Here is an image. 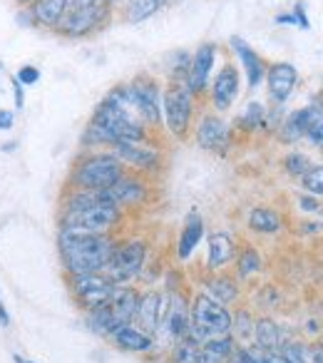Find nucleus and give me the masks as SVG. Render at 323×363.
Returning a JSON list of instances; mask_svg holds the SVG:
<instances>
[{
  "label": "nucleus",
  "mask_w": 323,
  "mask_h": 363,
  "mask_svg": "<svg viewBox=\"0 0 323 363\" xmlns=\"http://www.w3.org/2000/svg\"><path fill=\"white\" fill-rule=\"evenodd\" d=\"M147 140V127L127 100L125 85L115 87L92 115L85 130V145H117V142Z\"/></svg>",
  "instance_id": "obj_1"
},
{
  "label": "nucleus",
  "mask_w": 323,
  "mask_h": 363,
  "mask_svg": "<svg viewBox=\"0 0 323 363\" xmlns=\"http://www.w3.org/2000/svg\"><path fill=\"white\" fill-rule=\"evenodd\" d=\"M117 242L110 234H72L60 232L57 249H60L62 267L70 277L75 274L105 272Z\"/></svg>",
  "instance_id": "obj_2"
},
{
  "label": "nucleus",
  "mask_w": 323,
  "mask_h": 363,
  "mask_svg": "<svg viewBox=\"0 0 323 363\" xmlns=\"http://www.w3.org/2000/svg\"><path fill=\"white\" fill-rule=\"evenodd\" d=\"M122 222V209L112 204L107 192H100L97 202L80 207L75 212H62L60 232L72 234H110L112 227Z\"/></svg>",
  "instance_id": "obj_3"
},
{
  "label": "nucleus",
  "mask_w": 323,
  "mask_h": 363,
  "mask_svg": "<svg viewBox=\"0 0 323 363\" xmlns=\"http://www.w3.org/2000/svg\"><path fill=\"white\" fill-rule=\"evenodd\" d=\"M137 301H140V291L125 284H117L112 296L102 303L100 308L87 313V326L100 336H110L115 328L127 326L130 321H135Z\"/></svg>",
  "instance_id": "obj_4"
},
{
  "label": "nucleus",
  "mask_w": 323,
  "mask_h": 363,
  "mask_svg": "<svg viewBox=\"0 0 323 363\" xmlns=\"http://www.w3.org/2000/svg\"><path fill=\"white\" fill-rule=\"evenodd\" d=\"M122 174H125V164L112 152H95V155L85 157L72 167L70 184L75 189L105 192Z\"/></svg>",
  "instance_id": "obj_5"
},
{
  "label": "nucleus",
  "mask_w": 323,
  "mask_h": 363,
  "mask_svg": "<svg viewBox=\"0 0 323 363\" xmlns=\"http://www.w3.org/2000/svg\"><path fill=\"white\" fill-rule=\"evenodd\" d=\"M232 331V313L227 311V306L217 303L214 298H209L207 294L194 296L192 306H189V333L194 341L204 343L209 338L227 336Z\"/></svg>",
  "instance_id": "obj_6"
},
{
  "label": "nucleus",
  "mask_w": 323,
  "mask_h": 363,
  "mask_svg": "<svg viewBox=\"0 0 323 363\" xmlns=\"http://www.w3.org/2000/svg\"><path fill=\"white\" fill-rule=\"evenodd\" d=\"M127 100L135 107L137 117L142 120L144 127H162V92L154 77L140 75L125 85Z\"/></svg>",
  "instance_id": "obj_7"
},
{
  "label": "nucleus",
  "mask_w": 323,
  "mask_h": 363,
  "mask_svg": "<svg viewBox=\"0 0 323 363\" xmlns=\"http://www.w3.org/2000/svg\"><path fill=\"white\" fill-rule=\"evenodd\" d=\"M147 259V244L142 239H127L125 244H117L110 262L105 267V274L115 284L132 281L142 272Z\"/></svg>",
  "instance_id": "obj_8"
},
{
  "label": "nucleus",
  "mask_w": 323,
  "mask_h": 363,
  "mask_svg": "<svg viewBox=\"0 0 323 363\" xmlns=\"http://www.w3.org/2000/svg\"><path fill=\"white\" fill-rule=\"evenodd\" d=\"M189 333V306L182 296H169L164 298V306H162V316L157 323L154 333V346L157 343H177L179 338H184Z\"/></svg>",
  "instance_id": "obj_9"
},
{
  "label": "nucleus",
  "mask_w": 323,
  "mask_h": 363,
  "mask_svg": "<svg viewBox=\"0 0 323 363\" xmlns=\"http://www.w3.org/2000/svg\"><path fill=\"white\" fill-rule=\"evenodd\" d=\"M162 110H164V122L174 137H184L192 125V92L182 82H172L167 90L162 92Z\"/></svg>",
  "instance_id": "obj_10"
},
{
  "label": "nucleus",
  "mask_w": 323,
  "mask_h": 363,
  "mask_svg": "<svg viewBox=\"0 0 323 363\" xmlns=\"http://www.w3.org/2000/svg\"><path fill=\"white\" fill-rule=\"evenodd\" d=\"M117 284L107 277L105 272H95V274H75L70 277V291L75 296V301L85 308L87 313L100 308L107 298L112 296Z\"/></svg>",
  "instance_id": "obj_11"
},
{
  "label": "nucleus",
  "mask_w": 323,
  "mask_h": 363,
  "mask_svg": "<svg viewBox=\"0 0 323 363\" xmlns=\"http://www.w3.org/2000/svg\"><path fill=\"white\" fill-rule=\"evenodd\" d=\"M112 16V6L102 8H82V11H65L60 26L55 28L65 38H85L90 33L100 30Z\"/></svg>",
  "instance_id": "obj_12"
},
{
  "label": "nucleus",
  "mask_w": 323,
  "mask_h": 363,
  "mask_svg": "<svg viewBox=\"0 0 323 363\" xmlns=\"http://www.w3.org/2000/svg\"><path fill=\"white\" fill-rule=\"evenodd\" d=\"M112 155L117 157V160L122 162V164H130L135 167V169H157L162 162L159 152L152 150L149 145H147V140H130V142H117V145H112Z\"/></svg>",
  "instance_id": "obj_13"
},
{
  "label": "nucleus",
  "mask_w": 323,
  "mask_h": 363,
  "mask_svg": "<svg viewBox=\"0 0 323 363\" xmlns=\"http://www.w3.org/2000/svg\"><path fill=\"white\" fill-rule=\"evenodd\" d=\"M298 82V70L291 62H276L266 70V87H268V97H271L276 105L286 102L291 97V92L296 90Z\"/></svg>",
  "instance_id": "obj_14"
},
{
  "label": "nucleus",
  "mask_w": 323,
  "mask_h": 363,
  "mask_svg": "<svg viewBox=\"0 0 323 363\" xmlns=\"http://www.w3.org/2000/svg\"><path fill=\"white\" fill-rule=\"evenodd\" d=\"M217 62V45L214 43H204L199 50L194 52L192 62H189V75H187V90L189 92H202L209 85V75Z\"/></svg>",
  "instance_id": "obj_15"
},
{
  "label": "nucleus",
  "mask_w": 323,
  "mask_h": 363,
  "mask_svg": "<svg viewBox=\"0 0 323 363\" xmlns=\"http://www.w3.org/2000/svg\"><path fill=\"white\" fill-rule=\"evenodd\" d=\"M107 197L112 199V204L117 207H140V204L147 202V184L140 179V177H130V174H122L120 179L112 184L110 189H105Z\"/></svg>",
  "instance_id": "obj_16"
},
{
  "label": "nucleus",
  "mask_w": 323,
  "mask_h": 363,
  "mask_svg": "<svg viewBox=\"0 0 323 363\" xmlns=\"http://www.w3.org/2000/svg\"><path fill=\"white\" fill-rule=\"evenodd\" d=\"M239 95V70L227 62V65L219 70V75L214 77V85H212V102H214V110L224 112L232 107V102L237 100Z\"/></svg>",
  "instance_id": "obj_17"
},
{
  "label": "nucleus",
  "mask_w": 323,
  "mask_h": 363,
  "mask_svg": "<svg viewBox=\"0 0 323 363\" xmlns=\"http://www.w3.org/2000/svg\"><path fill=\"white\" fill-rule=\"evenodd\" d=\"M229 142V127L222 117L217 115H207L197 127V145L202 150H209V152H219L224 150Z\"/></svg>",
  "instance_id": "obj_18"
},
{
  "label": "nucleus",
  "mask_w": 323,
  "mask_h": 363,
  "mask_svg": "<svg viewBox=\"0 0 323 363\" xmlns=\"http://www.w3.org/2000/svg\"><path fill=\"white\" fill-rule=\"evenodd\" d=\"M162 306H164V296L159 291H147L140 294V301H137V311H135V321L140 323L142 331L154 333L157 323L162 316Z\"/></svg>",
  "instance_id": "obj_19"
},
{
  "label": "nucleus",
  "mask_w": 323,
  "mask_h": 363,
  "mask_svg": "<svg viewBox=\"0 0 323 363\" xmlns=\"http://www.w3.org/2000/svg\"><path fill=\"white\" fill-rule=\"evenodd\" d=\"M110 338L115 346L125 348V351H132V353H144V351H149V348H154L152 333L142 331L140 326H132V323L115 328V331L110 333Z\"/></svg>",
  "instance_id": "obj_20"
},
{
  "label": "nucleus",
  "mask_w": 323,
  "mask_h": 363,
  "mask_svg": "<svg viewBox=\"0 0 323 363\" xmlns=\"http://www.w3.org/2000/svg\"><path fill=\"white\" fill-rule=\"evenodd\" d=\"M232 48L234 52L239 55V62L244 65V72H246V80H249V87H256L259 82L266 77V65H264L261 55H259L256 50H251V48L246 45V43L242 40V38H232Z\"/></svg>",
  "instance_id": "obj_21"
},
{
  "label": "nucleus",
  "mask_w": 323,
  "mask_h": 363,
  "mask_svg": "<svg viewBox=\"0 0 323 363\" xmlns=\"http://www.w3.org/2000/svg\"><path fill=\"white\" fill-rule=\"evenodd\" d=\"M67 3H70V0H33L30 6H28V13H30L33 23L55 30V28L60 26L62 16H65Z\"/></svg>",
  "instance_id": "obj_22"
},
{
  "label": "nucleus",
  "mask_w": 323,
  "mask_h": 363,
  "mask_svg": "<svg viewBox=\"0 0 323 363\" xmlns=\"http://www.w3.org/2000/svg\"><path fill=\"white\" fill-rule=\"evenodd\" d=\"M164 0H112V11H120V18L125 23H142L154 16Z\"/></svg>",
  "instance_id": "obj_23"
},
{
  "label": "nucleus",
  "mask_w": 323,
  "mask_h": 363,
  "mask_svg": "<svg viewBox=\"0 0 323 363\" xmlns=\"http://www.w3.org/2000/svg\"><path fill=\"white\" fill-rule=\"evenodd\" d=\"M202 237H204V222L197 212H192L187 217V222H184V229H182V234H179V242H177V254L182 262H187V259L192 257V252L199 247Z\"/></svg>",
  "instance_id": "obj_24"
},
{
  "label": "nucleus",
  "mask_w": 323,
  "mask_h": 363,
  "mask_svg": "<svg viewBox=\"0 0 323 363\" xmlns=\"http://www.w3.org/2000/svg\"><path fill=\"white\" fill-rule=\"evenodd\" d=\"M318 120V110L316 107H301L298 112H293L281 127V137L286 142H296L306 135V130L311 127V122Z\"/></svg>",
  "instance_id": "obj_25"
},
{
  "label": "nucleus",
  "mask_w": 323,
  "mask_h": 363,
  "mask_svg": "<svg viewBox=\"0 0 323 363\" xmlns=\"http://www.w3.org/2000/svg\"><path fill=\"white\" fill-rule=\"evenodd\" d=\"M254 346L261 351H278L281 348V331L271 318H256L254 321Z\"/></svg>",
  "instance_id": "obj_26"
},
{
  "label": "nucleus",
  "mask_w": 323,
  "mask_h": 363,
  "mask_svg": "<svg viewBox=\"0 0 323 363\" xmlns=\"http://www.w3.org/2000/svg\"><path fill=\"white\" fill-rule=\"evenodd\" d=\"M234 259V242L229 234L217 232L209 237V269H222Z\"/></svg>",
  "instance_id": "obj_27"
},
{
  "label": "nucleus",
  "mask_w": 323,
  "mask_h": 363,
  "mask_svg": "<svg viewBox=\"0 0 323 363\" xmlns=\"http://www.w3.org/2000/svg\"><path fill=\"white\" fill-rule=\"evenodd\" d=\"M234 348H237V343H234V338L229 333L227 336L209 338V341L202 343V361L199 363H227L232 358Z\"/></svg>",
  "instance_id": "obj_28"
},
{
  "label": "nucleus",
  "mask_w": 323,
  "mask_h": 363,
  "mask_svg": "<svg viewBox=\"0 0 323 363\" xmlns=\"http://www.w3.org/2000/svg\"><path fill=\"white\" fill-rule=\"evenodd\" d=\"M207 296L214 298L217 303H222V306H227V303H232L239 296V286L229 277H214L207 281Z\"/></svg>",
  "instance_id": "obj_29"
},
{
  "label": "nucleus",
  "mask_w": 323,
  "mask_h": 363,
  "mask_svg": "<svg viewBox=\"0 0 323 363\" xmlns=\"http://www.w3.org/2000/svg\"><path fill=\"white\" fill-rule=\"evenodd\" d=\"M249 227L259 234H273L281 229V217H278V212H273L268 207H256L249 214Z\"/></svg>",
  "instance_id": "obj_30"
},
{
  "label": "nucleus",
  "mask_w": 323,
  "mask_h": 363,
  "mask_svg": "<svg viewBox=\"0 0 323 363\" xmlns=\"http://www.w3.org/2000/svg\"><path fill=\"white\" fill-rule=\"evenodd\" d=\"M202 361V343L192 336L179 338L172 346V363H199Z\"/></svg>",
  "instance_id": "obj_31"
},
{
  "label": "nucleus",
  "mask_w": 323,
  "mask_h": 363,
  "mask_svg": "<svg viewBox=\"0 0 323 363\" xmlns=\"http://www.w3.org/2000/svg\"><path fill=\"white\" fill-rule=\"evenodd\" d=\"M281 356L283 363H318L316 346H306V343H281Z\"/></svg>",
  "instance_id": "obj_32"
},
{
  "label": "nucleus",
  "mask_w": 323,
  "mask_h": 363,
  "mask_svg": "<svg viewBox=\"0 0 323 363\" xmlns=\"http://www.w3.org/2000/svg\"><path fill=\"white\" fill-rule=\"evenodd\" d=\"M301 187L306 189L308 194H313V197H321L323 194V164H313L303 172Z\"/></svg>",
  "instance_id": "obj_33"
},
{
  "label": "nucleus",
  "mask_w": 323,
  "mask_h": 363,
  "mask_svg": "<svg viewBox=\"0 0 323 363\" xmlns=\"http://www.w3.org/2000/svg\"><path fill=\"white\" fill-rule=\"evenodd\" d=\"M237 267L242 277H251V274H256L259 269H261V254H259L256 249H244V252L239 254Z\"/></svg>",
  "instance_id": "obj_34"
},
{
  "label": "nucleus",
  "mask_w": 323,
  "mask_h": 363,
  "mask_svg": "<svg viewBox=\"0 0 323 363\" xmlns=\"http://www.w3.org/2000/svg\"><path fill=\"white\" fill-rule=\"evenodd\" d=\"M283 167H286V172L291 177H301L311 164H308V157L306 155H301V152H291V155L283 160Z\"/></svg>",
  "instance_id": "obj_35"
},
{
  "label": "nucleus",
  "mask_w": 323,
  "mask_h": 363,
  "mask_svg": "<svg viewBox=\"0 0 323 363\" xmlns=\"http://www.w3.org/2000/svg\"><path fill=\"white\" fill-rule=\"evenodd\" d=\"M232 328L239 333V338H249L254 333V321L249 316V311H239L237 316H232Z\"/></svg>",
  "instance_id": "obj_36"
},
{
  "label": "nucleus",
  "mask_w": 323,
  "mask_h": 363,
  "mask_svg": "<svg viewBox=\"0 0 323 363\" xmlns=\"http://www.w3.org/2000/svg\"><path fill=\"white\" fill-rule=\"evenodd\" d=\"M242 122H244V127H246V130H256V127L264 122V107L259 105V102H249Z\"/></svg>",
  "instance_id": "obj_37"
},
{
  "label": "nucleus",
  "mask_w": 323,
  "mask_h": 363,
  "mask_svg": "<svg viewBox=\"0 0 323 363\" xmlns=\"http://www.w3.org/2000/svg\"><path fill=\"white\" fill-rule=\"evenodd\" d=\"M16 80L21 82V85H35V82L40 80V70L33 65H23L21 70H18Z\"/></svg>",
  "instance_id": "obj_38"
},
{
  "label": "nucleus",
  "mask_w": 323,
  "mask_h": 363,
  "mask_svg": "<svg viewBox=\"0 0 323 363\" xmlns=\"http://www.w3.org/2000/svg\"><path fill=\"white\" fill-rule=\"evenodd\" d=\"M306 137H308V142H311V145L323 147V120H321V117H318L316 122H311V127L306 130Z\"/></svg>",
  "instance_id": "obj_39"
},
{
  "label": "nucleus",
  "mask_w": 323,
  "mask_h": 363,
  "mask_svg": "<svg viewBox=\"0 0 323 363\" xmlns=\"http://www.w3.org/2000/svg\"><path fill=\"white\" fill-rule=\"evenodd\" d=\"M112 6V0H70L67 3V11H82V8H102Z\"/></svg>",
  "instance_id": "obj_40"
},
{
  "label": "nucleus",
  "mask_w": 323,
  "mask_h": 363,
  "mask_svg": "<svg viewBox=\"0 0 323 363\" xmlns=\"http://www.w3.org/2000/svg\"><path fill=\"white\" fill-rule=\"evenodd\" d=\"M298 207H301L303 212H321L323 204L318 202V197H298Z\"/></svg>",
  "instance_id": "obj_41"
},
{
  "label": "nucleus",
  "mask_w": 323,
  "mask_h": 363,
  "mask_svg": "<svg viewBox=\"0 0 323 363\" xmlns=\"http://www.w3.org/2000/svg\"><path fill=\"white\" fill-rule=\"evenodd\" d=\"M293 21H296V26H301L303 30H308V16H306V11H303V3H296L293 6Z\"/></svg>",
  "instance_id": "obj_42"
},
{
  "label": "nucleus",
  "mask_w": 323,
  "mask_h": 363,
  "mask_svg": "<svg viewBox=\"0 0 323 363\" xmlns=\"http://www.w3.org/2000/svg\"><path fill=\"white\" fill-rule=\"evenodd\" d=\"M13 92H16V107L18 110H23V105H26V95H23V85L18 80H13Z\"/></svg>",
  "instance_id": "obj_43"
},
{
  "label": "nucleus",
  "mask_w": 323,
  "mask_h": 363,
  "mask_svg": "<svg viewBox=\"0 0 323 363\" xmlns=\"http://www.w3.org/2000/svg\"><path fill=\"white\" fill-rule=\"evenodd\" d=\"M13 112L11 110H0V130H11L13 127Z\"/></svg>",
  "instance_id": "obj_44"
},
{
  "label": "nucleus",
  "mask_w": 323,
  "mask_h": 363,
  "mask_svg": "<svg viewBox=\"0 0 323 363\" xmlns=\"http://www.w3.org/2000/svg\"><path fill=\"white\" fill-rule=\"evenodd\" d=\"M227 363H246V361H244V356H242V348H234V353H232V358H229V361Z\"/></svg>",
  "instance_id": "obj_45"
},
{
  "label": "nucleus",
  "mask_w": 323,
  "mask_h": 363,
  "mask_svg": "<svg viewBox=\"0 0 323 363\" xmlns=\"http://www.w3.org/2000/svg\"><path fill=\"white\" fill-rule=\"evenodd\" d=\"M11 323V316H8L6 306H3V301H0V326H8Z\"/></svg>",
  "instance_id": "obj_46"
},
{
  "label": "nucleus",
  "mask_w": 323,
  "mask_h": 363,
  "mask_svg": "<svg viewBox=\"0 0 323 363\" xmlns=\"http://www.w3.org/2000/svg\"><path fill=\"white\" fill-rule=\"evenodd\" d=\"M13 361H16V363H35V361H28V358L21 356V353H16V356H13Z\"/></svg>",
  "instance_id": "obj_47"
},
{
  "label": "nucleus",
  "mask_w": 323,
  "mask_h": 363,
  "mask_svg": "<svg viewBox=\"0 0 323 363\" xmlns=\"http://www.w3.org/2000/svg\"><path fill=\"white\" fill-rule=\"evenodd\" d=\"M18 3H23V6H30L33 0H18Z\"/></svg>",
  "instance_id": "obj_48"
}]
</instances>
